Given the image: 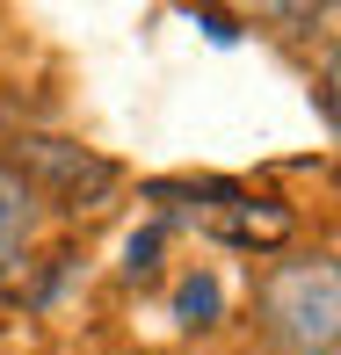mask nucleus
<instances>
[{
    "mask_svg": "<svg viewBox=\"0 0 341 355\" xmlns=\"http://www.w3.org/2000/svg\"><path fill=\"white\" fill-rule=\"evenodd\" d=\"M262 327L290 355H334L341 334V268L334 254H305V261H276L262 276Z\"/></svg>",
    "mask_w": 341,
    "mask_h": 355,
    "instance_id": "f257e3e1",
    "label": "nucleus"
},
{
    "mask_svg": "<svg viewBox=\"0 0 341 355\" xmlns=\"http://www.w3.org/2000/svg\"><path fill=\"white\" fill-rule=\"evenodd\" d=\"M15 174H51L58 182V196H66V211H80V203H94L117 174H109V159H88V153H73V145H58V138H22V153L8 159Z\"/></svg>",
    "mask_w": 341,
    "mask_h": 355,
    "instance_id": "f03ea898",
    "label": "nucleus"
},
{
    "mask_svg": "<svg viewBox=\"0 0 341 355\" xmlns=\"http://www.w3.org/2000/svg\"><path fill=\"white\" fill-rule=\"evenodd\" d=\"M29 232H37V189L0 159V283H8L15 261L29 254Z\"/></svg>",
    "mask_w": 341,
    "mask_h": 355,
    "instance_id": "7ed1b4c3",
    "label": "nucleus"
},
{
    "mask_svg": "<svg viewBox=\"0 0 341 355\" xmlns=\"http://www.w3.org/2000/svg\"><path fill=\"white\" fill-rule=\"evenodd\" d=\"M218 304H225V290L210 268H197V276H182V290H174V319H182L189 334H203V327H218Z\"/></svg>",
    "mask_w": 341,
    "mask_h": 355,
    "instance_id": "20e7f679",
    "label": "nucleus"
},
{
    "mask_svg": "<svg viewBox=\"0 0 341 355\" xmlns=\"http://www.w3.org/2000/svg\"><path fill=\"white\" fill-rule=\"evenodd\" d=\"M153 254H160V225H153V232H138L131 247H124V268H131V276H145V268H153Z\"/></svg>",
    "mask_w": 341,
    "mask_h": 355,
    "instance_id": "39448f33",
    "label": "nucleus"
}]
</instances>
